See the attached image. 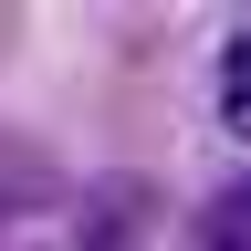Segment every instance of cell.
Masks as SVG:
<instances>
[{"mask_svg":"<svg viewBox=\"0 0 251 251\" xmlns=\"http://www.w3.org/2000/svg\"><path fill=\"white\" fill-rule=\"evenodd\" d=\"M220 105H230V115L251 126V31L230 42V63H220Z\"/></svg>","mask_w":251,"mask_h":251,"instance_id":"cell-1","label":"cell"},{"mask_svg":"<svg viewBox=\"0 0 251 251\" xmlns=\"http://www.w3.org/2000/svg\"><path fill=\"white\" fill-rule=\"evenodd\" d=\"M209 251H251V178L220 199V241H209Z\"/></svg>","mask_w":251,"mask_h":251,"instance_id":"cell-2","label":"cell"}]
</instances>
